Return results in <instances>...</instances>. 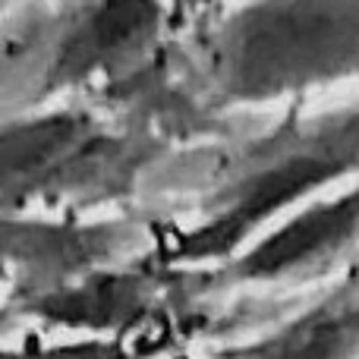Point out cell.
I'll return each instance as SVG.
<instances>
[{
    "label": "cell",
    "mask_w": 359,
    "mask_h": 359,
    "mask_svg": "<svg viewBox=\"0 0 359 359\" xmlns=\"http://www.w3.org/2000/svg\"><path fill=\"white\" fill-rule=\"evenodd\" d=\"M158 142L98 107L63 104L0 114V221L95 217L133 196Z\"/></svg>",
    "instance_id": "obj_1"
},
{
    "label": "cell",
    "mask_w": 359,
    "mask_h": 359,
    "mask_svg": "<svg viewBox=\"0 0 359 359\" xmlns=\"http://www.w3.org/2000/svg\"><path fill=\"white\" fill-rule=\"evenodd\" d=\"M202 79L230 107L356 82L359 0H246L208 32Z\"/></svg>",
    "instance_id": "obj_2"
},
{
    "label": "cell",
    "mask_w": 359,
    "mask_h": 359,
    "mask_svg": "<svg viewBox=\"0 0 359 359\" xmlns=\"http://www.w3.org/2000/svg\"><path fill=\"white\" fill-rule=\"evenodd\" d=\"M359 174V104L274 130L236 155L196 224L158 249L168 262L224 259L293 208Z\"/></svg>",
    "instance_id": "obj_3"
},
{
    "label": "cell",
    "mask_w": 359,
    "mask_h": 359,
    "mask_svg": "<svg viewBox=\"0 0 359 359\" xmlns=\"http://www.w3.org/2000/svg\"><path fill=\"white\" fill-rule=\"evenodd\" d=\"M149 230L123 217L0 221V299H32L126 262Z\"/></svg>",
    "instance_id": "obj_4"
},
{
    "label": "cell",
    "mask_w": 359,
    "mask_h": 359,
    "mask_svg": "<svg viewBox=\"0 0 359 359\" xmlns=\"http://www.w3.org/2000/svg\"><path fill=\"white\" fill-rule=\"evenodd\" d=\"M359 249V183L293 208L233 262L240 278L316 271Z\"/></svg>",
    "instance_id": "obj_5"
},
{
    "label": "cell",
    "mask_w": 359,
    "mask_h": 359,
    "mask_svg": "<svg viewBox=\"0 0 359 359\" xmlns=\"http://www.w3.org/2000/svg\"><path fill=\"white\" fill-rule=\"evenodd\" d=\"M38 0H0V32L13 22L16 16H22L29 6H35Z\"/></svg>",
    "instance_id": "obj_6"
}]
</instances>
